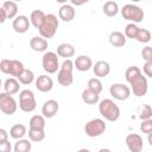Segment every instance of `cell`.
<instances>
[{
	"label": "cell",
	"instance_id": "obj_36",
	"mask_svg": "<svg viewBox=\"0 0 152 152\" xmlns=\"http://www.w3.org/2000/svg\"><path fill=\"white\" fill-rule=\"evenodd\" d=\"M140 131L145 134L152 133V119L148 120H142L140 124Z\"/></svg>",
	"mask_w": 152,
	"mask_h": 152
},
{
	"label": "cell",
	"instance_id": "obj_12",
	"mask_svg": "<svg viewBox=\"0 0 152 152\" xmlns=\"http://www.w3.org/2000/svg\"><path fill=\"white\" fill-rule=\"evenodd\" d=\"M58 110H59V103L53 99L45 101L42 107V114L44 118H48V119L53 118L58 113Z\"/></svg>",
	"mask_w": 152,
	"mask_h": 152
},
{
	"label": "cell",
	"instance_id": "obj_7",
	"mask_svg": "<svg viewBox=\"0 0 152 152\" xmlns=\"http://www.w3.org/2000/svg\"><path fill=\"white\" fill-rule=\"evenodd\" d=\"M107 128V125L106 122L102 120V119H93L90 121H88L84 126V132L88 137H91V138H95V137H100L104 133Z\"/></svg>",
	"mask_w": 152,
	"mask_h": 152
},
{
	"label": "cell",
	"instance_id": "obj_18",
	"mask_svg": "<svg viewBox=\"0 0 152 152\" xmlns=\"http://www.w3.org/2000/svg\"><path fill=\"white\" fill-rule=\"evenodd\" d=\"M4 89L6 94L14 95L20 90V82L18 81V78H14V77L6 78L4 82Z\"/></svg>",
	"mask_w": 152,
	"mask_h": 152
},
{
	"label": "cell",
	"instance_id": "obj_10",
	"mask_svg": "<svg viewBox=\"0 0 152 152\" xmlns=\"http://www.w3.org/2000/svg\"><path fill=\"white\" fill-rule=\"evenodd\" d=\"M110 95L119 101H125L131 96V88L124 83H113L109 88Z\"/></svg>",
	"mask_w": 152,
	"mask_h": 152
},
{
	"label": "cell",
	"instance_id": "obj_45",
	"mask_svg": "<svg viewBox=\"0 0 152 152\" xmlns=\"http://www.w3.org/2000/svg\"><path fill=\"white\" fill-rule=\"evenodd\" d=\"M77 152H90V151H89L88 148H80Z\"/></svg>",
	"mask_w": 152,
	"mask_h": 152
},
{
	"label": "cell",
	"instance_id": "obj_15",
	"mask_svg": "<svg viewBox=\"0 0 152 152\" xmlns=\"http://www.w3.org/2000/svg\"><path fill=\"white\" fill-rule=\"evenodd\" d=\"M93 71L94 75L97 78H102L109 75L110 72V65L107 61H97L94 65H93Z\"/></svg>",
	"mask_w": 152,
	"mask_h": 152
},
{
	"label": "cell",
	"instance_id": "obj_39",
	"mask_svg": "<svg viewBox=\"0 0 152 152\" xmlns=\"http://www.w3.org/2000/svg\"><path fill=\"white\" fill-rule=\"evenodd\" d=\"M142 71L147 77L152 78V62H145L142 65Z\"/></svg>",
	"mask_w": 152,
	"mask_h": 152
},
{
	"label": "cell",
	"instance_id": "obj_27",
	"mask_svg": "<svg viewBox=\"0 0 152 152\" xmlns=\"http://www.w3.org/2000/svg\"><path fill=\"white\" fill-rule=\"evenodd\" d=\"M24 64L18 59H11V69H10V76L18 78L20 74L24 71Z\"/></svg>",
	"mask_w": 152,
	"mask_h": 152
},
{
	"label": "cell",
	"instance_id": "obj_8",
	"mask_svg": "<svg viewBox=\"0 0 152 152\" xmlns=\"http://www.w3.org/2000/svg\"><path fill=\"white\" fill-rule=\"evenodd\" d=\"M58 55L52 51H48L42 57V66L48 74H55L61 66L58 62Z\"/></svg>",
	"mask_w": 152,
	"mask_h": 152
},
{
	"label": "cell",
	"instance_id": "obj_42",
	"mask_svg": "<svg viewBox=\"0 0 152 152\" xmlns=\"http://www.w3.org/2000/svg\"><path fill=\"white\" fill-rule=\"evenodd\" d=\"M6 19H8L7 18V13L2 7H0V23H5Z\"/></svg>",
	"mask_w": 152,
	"mask_h": 152
},
{
	"label": "cell",
	"instance_id": "obj_21",
	"mask_svg": "<svg viewBox=\"0 0 152 152\" xmlns=\"http://www.w3.org/2000/svg\"><path fill=\"white\" fill-rule=\"evenodd\" d=\"M45 17L46 14L42 11V10H34L31 12V15H30V21H31V25L36 28H40V26L43 25L44 20H45Z\"/></svg>",
	"mask_w": 152,
	"mask_h": 152
},
{
	"label": "cell",
	"instance_id": "obj_17",
	"mask_svg": "<svg viewBox=\"0 0 152 152\" xmlns=\"http://www.w3.org/2000/svg\"><path fill=\"white\" fill-rule=\"evenodd\" d=\"M58 15H59V19H62L63 21L65 23H69L71 20H74L75 15H76V11L75 8L69 5V4H64L59 7L58 10Z\"/></svg>",
	"mask_w": 152,
	"mask_h": 152
},
{
	"label": "cell",
	"instance_id": "obj_40",
	"mask_svg": "<svg viewBox=\"0 0 152 152\" xmlns=\"http://www.w3.org/2000/svg\"><path fill=\"white\" fill-rule=\"evenodd\" d=\"M12 145L8 140L5 141H0V152H11Z\"/></svg>",
	"mask_w": 152,
	"mask_h": 152
},
{
	"label": "cell",
	"instance_id": "obj_13",
	"mask_svg": "<svg viewBox=\"0 0 152 152\" xmlns=\"http://www.w3.org/2000/svg\"><path fill=\"white\" fill-rule=\"evenodd\" d=\"M31 26V21L26 15H18L13 19L12 27L17 33H25Z\"/></svg>",
	"mask_w": 152,
	"mask_h": 152
},
{
	"label": "cell",
	"instance_id": "obj_20",
	"mask_svg": "<svg viewBox=\"0 0 152 152\" xmlns=\"http://www.w3.org/2000/svg\"><path fill=\"white\" fill-rule=\"evenodd\" d=\"M57 55L65 59H70V57L75 55V48L69 43H62L57 46Z\"/></svg>",
	"mask_w": 152,
	"mask_h": 152
},
{
	"label": "cell",
	"instance_id": "obj_30",
	"mask_svg": "<svg viewBox=\"0 0 152 152\" xmlns=\"http://www.w3.org/2000/svg\"><path fill=\"white\" fill-rule=\"evenodd\" d=\"M30 128L44 129L45 128V118L43 115H33L30 119Z\"/></svg>",
	"mask_w": 152,
	"mask_h": 152
},
{
	"label": "cell",
	"instance_id": "obj_31",
	"mask_svg": "<svg viewBox=\"0 0 152 152\" xmlns=\"http://www.w3.org/2000/svg\"><path fill=\"white\" fill-rule=\"evenodd\" d=\"M28 139L33 142H40L44 140L45 138V132L44 129H34V128H30L28 129Z\"/></svg>",
	"mask_w": 152,
	"mask_h": 152
},
{
	"label": "cell",
	"instance_id": "obj_2",
	"mask_svg": "<svg viewBox=\"0 0 152 152\" xmlns=\"http://www.w3.org/2000/svg\"><path fill=\"white\" fill-rule=\"evenodd\" d=\"M99 112L106 120H108L110 122L116 121L120 118V114H121L119 106L110 99H104V100L100 101Z\"/></svg>",
	"mask_w": 152,
	"mask_h": 152
},
{
	"label": "cell",
	"instance_id": "obj_44",
	"mask_svg": "<svg viewBox=\"0 0 152 152\" xmlns=\"http://www.w3.org/2000/svg\"><path fill=\"white\" fill-rule=\"evenodd\" d=\"M99 152H112L109 148H106V147H103V148H100L99 150Z\"/></svg>",
	"mask_w": 152,
	"mask_h": 152
},
{
	"label": "cell",
	"instance_id": "obj_33",
	"mask_svg": "<svg viewBox=\"0 0 152 152\" xmlns=\"http://www.w3.org/2000/svg\"><path fill=\"white\" fill-rule=\"evenodd\" d=\"M88 89H90V90H93V91H95V93H97V94H101V91H102V89H103V86H102V82L100 81V78H97V77H93V78H90L89 81H88Z\"/></svg>",
	"mask_w": 152,
	"mask_h": 152
},
{
	"label": "cell",
	"instance_id": "obj_38",
	"mask_svg": "<svg viewBox=\"0 0 152 152\" xmlns=\"http://www.w3.org/2000/svg\"><path fill=\"white\" fill-rule=\"evenodd\" d=\"M10 69H11V59H6V58L1 59V62H0V70L4 74L10 75Z\"/></svg>",
	"mask_w": 152,
	"mask_h": 152
},
{
	"label": "cell",
	"instance_id": "obj_35",
	"mask_svg": "<svg viewBox=\"0 0 152 152\" xmlns=\"http://www.w3.org/2000/svg\"><path fill=\"white\" fill-rule=\"evenodd\" d=\"M152 36H151V32L146 28H139V32L137 34V40L139 43H148L151 40Z\"/></svg>",
	"mask_w": 152,
	"mask_h": 152
},
{
	"label": "cell",
	"instance_id": "obj_6",
	"mask_svg": "<svg viewBox=\"0 0 152 152\" xmlns=\"http://www.w3.org/2000/svg\"><path fill=\"white\" fill-rule=\"evenodd\" d=\"M37 102L34 93L31 89H24L19 93V108L25 113H31L36 109Z\"/></svg>",
	"mask_w": 152,
	"mask_h": 152
},
{
	"label": "cell",
	"instance_id": "obj_37",
	"mask_svg": "<svg viewBox=\"0 0 152 152\" xmlns=\"http://www.w3.org/2000/svg\"><path fill=\"white\" fill-rule=\"evenodd\" d=\"M141 57L145 62H152V46H145L141 50Z\"/></svg>",
	"mask_w": 152,
	"mask_h": 152
},
{
	"label": "cell",
	"instance_id": "obj_23",
	"mask_svg": "<svg viewBox=\"0 0 152 152\" xmlns=\"http://www.w3.org/2000/svg\"><path fill=\"white\" fill-rule=\"evenodd\" d=\"M82 101L87 104H96L100 101V94L90 90V89H84L82 91Z\"/></svg>",
	"mask_w": 152,
	"mask_h": 152
},
{
	"label": "cell",
	"instance_id": "obj_14",
	"mask_svg": "<svg viewBox=\"0 0 152 152\" xmlns=\"http://www.w3.org/2000/svg\"><path fill=\"white\" fill-rule=\"evenodd\" d=\"M34 84H36V88L42 93H48L53 88V81L48 75H39Z\"/></svg>",
	"mask_w": 152,
	"mask_h": 152
},
{
	"label": "cell",
	"instance_id": "obj_25",
	"mask_svg": "<svg viewBox=\"0 0 152 152\" xmlns=\"http://www.w3.org/2000/svg\"><path fill=\"white\" fill-rule=\"evenodd\" d=\"M1 7L6 11L8 19H14L18 17V5L14 1H5Z\"/></svg>",
	"mask_w": 152,
	"mask_h": 152
},
{
	"label": "cell",
	"instance_id": "obj_34",
	"mask_svg": "<svg viewBox=\"0 0 152 152\" xmlns=\"http://www.w3.org/2000/svg\"><path fill=\"white\" fill-rule=\"evenodd\" d=\"M139 118L142 120H148V119H152V107L147 103H144L140 108V112H139Z\"/></svg>",
	"mask_w": 152,
	"mask_h": 152
},
{
	"label": "cell",
	"instance_id": "obj_29",
	"mask_svg": "<svg viewBox=\"0 0 152 152\" xmlns=\"http://www.w3.org/2000/svg\"><path fill=\"white\" fill-rule=\"evenodd\" d=\"M18 81L24 84V86H28L34 81V74L32 70L30 69H24V71L20 74V76L18 77Z\"/></svg>",
	"mask_w": 152,
	"mask_h": 152
},
{
	"label": "cell",
	"instance_id": "obj_26",
	"mask_svg": "<svg viewBox=\"0 0 152 152\" xmlns=\"http://www.w3.org/2000/svg\"><path fill=\"white\" fill-rule=\"evenodd\" d=\"M31 148H32L31 140L30 139H24V138L17 140L14 146H13L14 152H30Z\"/></svg>",
	"mask_w": 152,
	"mask_h": 152
},
{
	"label": "cell",
	"instance_id": "obj_19",
	"mask_svg": "<svg viewBox=\"0 0 152 152\" xmlns=\"http://www.w3.org/2000/svg\"><path fill=\"white\" fill-rule=\"evenodd\" d=\"M30 48L37 52H44L48 49V40L43 37H32L30 39Z\"/></svg>",
	"mask_w": 152,
	"mask_h": 152
},
{
	"label": "cell",
	"instance_id": "obj_32",
	"mask_svg": "<svg viewBox=\"0 0 152 152\" xmlns=\"http://www.w3.org/2000/svg\"><path fill=\"white\" fill-rule=\"evenodd\" d=\"M139 28L137 26V24H133V23H129L125 26V36L126 38H131V39H135L137 38V34L139 32Z\"/></svg>",
	"mask_w": 152,
	"mask_h": 152
},
{
	"label": "cell",
	"instance_id": "obj_24",
	"mask_svg": "<svg viewBox=\"0 0 152 152\" xmlns=\"http://www.w3.org/2000/svg\"><path fill=\"white\" fill-rule=\"evenodd\" d=\"M26 133H27L26 126L23 125V124H15V125H13V126L11 127V129H10V135H11V138H13V139H15V140L23 139Z\"/></svg>",
	"mask_w": 152,
	"mask_h": 152
},
{
	"label": "cell",
	"instance_id": "obj_22",
	"mask_svg": "<svg viewBox=\"0 0 152 152\" xmlns=\"http://www.w3.org/2000/svg\"><path fill=\"white\" fill-rule=\"evenodd\" d=\"M109 43L115 48H122L126 44V36L120 31H113L109 34Z\"/></svg>",
	"mask_w": 152,
	"mask_h": 152
},
{
	"label": "cell",
	"instance_id": "obj_9",
	"mask_svg": "<svg viewBox=\"0 0 152 152\" xmlns=\"http://www.w3.org/2000/svg\"><path fill=\"white\" fill-rule=\"evenodd\" d=\"M18 104L12 95L6 94L5 91L0 94V110L6 115H13L17 112Z\"/></svg>",
	"mask_w": 152,
	"mask_h": 152
},
{
	"label": "cell",
	"instance_id": "obj_4",
	"mask_svg": "<svg viewBox=\"0 0 152 152\" xmlns=\"http://www.w3.org/2000/svg\"><path fill=\"white\" fill-rule=\"evenodd\" d=\"M58 25H59V23H58V19H57V17H56L55 14H52V13L46 14L43 25H42L40 28L38 30L40 37H43V38H45V39L52 38V37L56 34V32H57Z\"/></svg>",
	"mask_w": 152,
	"mask_h": 152
},
{
	"label": "cell",
	"instance_id": "obj_43",
	"mask_svg": "<svg viewBox=\"0 0 152 152\" xmlns=\"http://www.w3.org/2000/svg\"><path fill=\"white\" fill-rule=\"evenodd\" d=\"M147 141H148V144L152 146V133L147 134Z\"/></svg>",
	"mask_w": 152,
	"mask_h": 152
},
{
	"label": "cell",
	"instance_id": "obj_5",
	"mask_svg": "<svg viewBox=\"0 0 152 152\" xmlns=\"http://www.w3.org/2000/svg\"><path fill=\"white\" fill-rule=\"evenodd\" d=\"M121 15H122L124 19H126L128 21H132L133 24H137V23L142 21L144 17H145V13L141 10V7H139L137 5H133V4H126L121 8Z\"/></svg>",
	"mask_w": 152,
	"mask_h": 152
},
{
	"label": "cell",
	"instance_id": "obj_28",
	"mask_svg": "<svg viewBox=\"0 0 152 152\" xmlns=\"http://www.w3.org/2000/svg\"><path fill=\"white\" fill-rule=\"evenodd\" d=\"M102 11L107 17H115L119 12V5L115 1H107L104 2Z\"/></svg>",
	"mask_w": 152,
	"mask_h": 152
},
{
	"label": "cell",
	"instance_id": "obj_3",
	"mask_svg": "<svg viewBox=\"0 0 152 152\" xmlns=\"http://www.w3.org/2000/svg\"><path fill=\"white\" fill-rule=\"evenodd\" d=\"M74 62L71 59H64L57 75V81L63 87H69L74 82L72 70H74Z\"/></svg>",
	"mask_w": 152,
	"mask_h": 152
},
{
	"label": "cell",
	"instance_id": "obj_11",
	"mask_svg": "<svg viewBox=\"0 0 152 152\" xmlns=\"http://www.w3.org/2000/svg\"><path fill=\"white\" fill-rule=\"evenodd\" d=\"M126 146L129 152H141L144 147L142 138L137 133H131L126 137Z\"/></svg>",
	"mask_w": 152,
	"mask_h": 152
},
{
	"label": "cell",
	"instance_id": "obj_16",
	"mask_svg": "<svg viewBox=\"0 0 152 152\" xmlns=\"http://www.w3.org/2000/svg\"><path fill=\"white\" fill-rule=\"evenodd\" d=\"M74 66L78 70V71H88L90 68H93V61L89 56L87 55H80L78 57H76V59L74 61Z\"/></svg>",
	"mask_w": 152,
	"mask_h": 152
},
{
	"label": "cell",
	"instance_id": "obj_1",
	"mask_svg": "<svg viewBox=\"0 0 152 152\" xmlns=\"http://www.w3.org/2000/svg\"><path fill=\"white\" fill-rule=\"evenodd\" d=\"M125 78L129 83L131 90L133 91L134 96L141 97L147 94V90H148L147 78L142 75L141 70L138 66L132 65L127 68V70L125 71Z\"/></svg>",
	"mask_w": 152,
	"mask_h": 152
},
{
	"label": "cell",
	"instance_id": "obj_41",
	"mask_svg": "<svg viewBox=\"0 0 152 152\" xmlns=\"http://www.w3.org/2000/svg\"><path fill=\"white\" fill-rule=\"evenodd\" d=\"M8 140V133L5 128H0V141Z\"/></svg>",
	"mask_w": 152,
	"mask_h": 152
}]
</instances>
